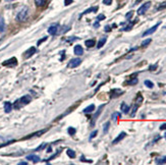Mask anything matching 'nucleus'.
<instances>
[{"label":"nucleus","mask_w":166,"mask_h":165,"mask_svg":"<svg viewBox=\"0 0 166 165\" xmlns=\"http://www.w3.org/2000/svg\"><path fill=\"white\" fill-rule=\"evenodd\" d=\"M106 41H107V38H106V37H102L101 39L99 40V42H98V44H97V48H98V49L102 48L103 46H104V44L106 43Z\"/></svg>","instance_id":"17"},{"label":"nucleus","mask_w":166,"mask_h":165,"mask_svg":"<svg viewBox=\"0 0 166 165\" xmlns=\"http://www.w3.org/2000/svg\"><path fill=\"white\" fill-rule=\"evenodd\" d=\"M46 40H47V37H45V38H43V39H41V40L39 41V42H38V46H39L40 44L43 42V41H46Z\"/></svg>","instance_id":"41"},{"label":"nucleus","mask_w":166,"mask_h":165,"mask_svg":"<svg viewBox=\"0 0 166 165\" xmlns=\"http://www.w3.org/2000/svg\"><path fill=\"white\" fill-rule=\"evenodd\" d=\"M85 45L87 46V47H89V48L94 47V46H95V40H93V39H91V40H86V41H85Z\"/></svg>","instance_id":"20"},{"label":"nucleus","mask_w":166,"mask_h":165,"mask_svg":"<svg viewBox=\"0 0 166 165\" xmlns=\"http://www.w3.org/2000/svg\"><path fill=\"white\" fill-rule=\"evenodd\" d=\"M164 8H166V2H163V3L160 4L159 6L157 7V10H162L164 9Z\"/></svg>","instance_id":"29"},{"label":"nucleus","mask_w":166,"mask_h":165,"mask_svg":"<svg viewBox=\"0 0 166 165\" xmlns=\"http://www.w3.org/2000/svg\"><path fill=\"white\" fill-rule=\"evenodd\" d=\"M160 130H161V131L166 130V123H162V125H160Z\"/></svg>","instance_id":"39"},{"label":"nucleus","mask_w":166,"mask_h":165,"mask_svg":"<svg viewBox=\"0 0 166 165\" xmlns=\"http://www.w3.org/2000/svg\"><path fill=\"white\" fill-rule=\"evenodd\" d=\"M5 29V23H4V18L2 15H0V32H3Z\"/></svg>","instance_id":"21"},{"label":"nucleus","mask_w":166,"mask_h":165,"mask_svg":"<svg viewBox=\"0 0 166 165\" xmlns=\"http://www.w3.org/2000/svg\"><path fill=\"white\" fill-rule=\"evenodd\" d=\"M12 109V104L10 102H4V111L6 113H9Z\"/></svg>","instance_id":"15"},{"label":"nucleus","mask_w":166,"mask_h":165,"mask_svg":"<svg viewBox=\"0 0 166 165\" xmlns=\"http://www.w3.org/2000/svg\"><path fill=\"white\" fill-rule=\"evenodd\" d=\"M81 58H72V59H70V61L69 62V64H67V67L75 68V67L78 66V65L81 64Z\"/></svg>","instance_id":"4"},{"label":"nucleus","mask_w":166,"mask_h":165,"mask_svg":"<svg viewBox=\"0 0 166 165\" xmlns=\"http://www.w3.org/2000/svg\"><path fill=\"white\" fill-rule=\"evenodd\" d=\"M151 42H152V39H150V38H149V39L144 40L143 42H142V44H141V46H142V47H147V46H148Z\"/></svg>","instance_id":"23"},{"label":"nucleus","mask_w":166,"mask_h":165,"mask_svg":"<svg viewBox=\"0 0 166 165\" xmlns=\"http://www.w3.org/2000/svg\"><path fill=\"white\" fill-rule=\"evenodd\" d=\"M28 16H29V8L27 7V6H24L21 9L18 11V13L16 15V21H24L28 18Z\"/></svg>","instance_id":"2"},{"label":"nucleus","mask_w":166,"mask_h":165,"mask_svg":"<svg viewBox=\"0 0 166 165\" xmlns=\"http://www.w3.org/2000/svg\"><path fill=\"white\" fill-rule=\"evenodd\" d=\"M31 100H32L31 96H30V95H24L21 98L18 99V100H16L14 102V104H13V106H14L15 109H20V108H21V107L28 105V104L31 102Z\"/></svg>","instance_id":"1"},{"label":"nucleus","mask_w":166,"mask_h":165,"mask_svg":"<svg viewBox=\"0 0 166 165\" xmlns=\"http://www.w3.org/2000/svg\"><path fill=\"white\" fill-rule=\"evenodd\" d=\"M151 6V2L150 1H148V2H146V3H144L142 6H141L140 8L138 9V15H145V13L147 12V10L150 8Z\"/></svg>","instance_id":"3"},{"label":"nucleus","mask_w":166,"mask_h":165,"mask_svg":"<svg viewBox=\"0 0 166 165\" xmlns=\"http://www.w3.org/2000/svg\"><path fill=\"white\" fill-rule=\"evenodd\" d=\"M58 29H59V27H58V24H52V26H50L48 28V33L50 35H56L57 33H58Z\"/></svg>","instance_id":"7"},{"label":"nucleus","mask_w":166,"mask_h":165,"mask_svg":"<svg viewBox=\"0 0 166 165\" xmlns=\"http://www.w3.org/2000/svg\"><path fill=\"white\" fill-rule=\"evenodd\" d=\"M103 20H105V15H99L97 16V21H103Z\"/></svg>","instance_id":"34"},{"label":"nucleus","mask_w":166,"mask_h":165,"mask_svg":"<svg viewBox=\"0 0 166 165\" xmlns=\"http://www.w3.org/2000/svg\"><path fill=\"white\" fill-rule=\"evenodd\" d=\"M109 125H110V122H106L105 125H104V134H106L109 130Z\"/></svg>","instance_id":"30"},{"label":"nucleus","mask_w":166,"mask_h":165,"mask_svg":"<svg viewBox=\"0 0 166 165\" xmlns=\"http://www.w3.org/2000/svg\"><path fill=\"white\" fill-rule=\"evenodd\" d=\"M142 1V0H136V2H135V4H138V3H140V2Z\"/></svg>","instance_id":"44"},{"label":"nucleus","mask_w":166,"mask_h":165,"mask_svg":"<svg viewBox=\"0 0 166 165\" xmlns=\"http://www.w3.org/2000/svg\"><path fill=\"white\" fill-rule=\"evenodd\" d=\"M94 110H95V105L94 104H91V105H89L88 107H86V108L84 109V112H85V113H91Z\"/></svg>","instance_id":"19"},{"label":"nucleus","mask_w":166,"mask_h":165,"mask_svg":"<svg viewBox=\"0 0 166 165\" xmlns=\"http://www.w3.org/2000/svg\"><path fill=\"white\" fill-rule=\"evenodd\" d=\"M75 128H69V130H67V133H69L70 136H73V134H75Z\"/></svg>","instance_id":"28"},{"label":"nucleus","mask_w":166,"mask_h":165,"mask_svg":"<svg viewBox=\"0 0 166 165\" xmlns=\"http://www.w3.org/2000/svg\"><path fill=\"white\" fill-rule=\"evenodd\" d=\"M132 13H134V12H132V11H129V12L127 13V15H126V18H127V20H129V18H132Z\"/></svg>","instance_id":"38"},{"label":"nucleus","mask_w":166,"mask_h":165,"mask_svg":"<svg viewBox=\"0 0 166 165\" xmlns=\"http://www.w3.org/2000/svg\"><path fill=\"white\" fill-rule=\"evenodd\" d=\"M78 38L77 37H72V39H69L67 41H69V42H72V41H75V40H77Z\"/></svg>","instance_id":"42"},{"label":"nucleus","mask_w":166,"mask_h":165,"mask_svg":"<svg viewBox=\"0 0 166 165\" xmlns=\"http://www.w3.org/2000/svg\"><path fill=\"white\" fill-rule=\"evenodd\" d=\"M160 24H161V21H159V23H157L156 24H155V26H153L152 28H150V29H149V30H147V31L143 34V37H146V36L152 35V34H153V33H155V32H156V30L158 29V27L160 26Z\"/></svg>","instance_id":"5"},{"label":"nucleus","mask_w":166,"mask_h":165,"mask_svg":"<svg viewBox=\"0 0 166 165\" xmlns=\"http://www.w3.org/2000/svg\"><path fill=\"white\" fill-rule=\"evenodd\" d=\"M46 131H47V130H42V131H37V133H34V134H29L28 137L24 138V140H26V139H30V138H33V137H40V136H42V134H44V133H46Z\"/></svg>","instance_id":"13"},{"label":"nucleus","mask_w":166,"mask_h":165,"mask_svg":"<svg viewBox=\"0 0 166 165\" xmlns=\"http://www.w3.org/2000/svg\"><path fill=\"white\" fill-rule=\"evenodd\" d=\"M45 2H46V0H35V3H36L37 6H43V5L45 4Z\"/></svg>","instance_id":"24"},{"label":"nucleus","mask_w":166,"mask_h":165,"mask_svg":"<svg viewBox=\"0 0 166 165\" xmlns=\"http://www.w3.org/2000/svg\"><path fill=\"white\" fill-rule=\"evenodd\" d=\"M94 27H96V28L99 27V23H98V21H97V23H96V24H94Z\"/></svg>","instance_id":"43"},{"label":"nucleus","mask_w":166,"mask_h":165,"mask_svg":"<svg viewBox=\"0 0 166 165\" xmlns=\"http://www.w3.org/2000/svg\"><path fill=\"white\" fill-rule=\"evenodd\" d=\"M110 31H111L110 26H106V27H105V32H110Z\"/></svg>","instance_id":"40"},{"label":"nucleus","mask_w":166,"mask_h":165,"mask_svg":"<svg viewBox=\"0 0 166 165\" xmlns=\"http://www.w3.org/2000/svg\"><path fill=\"white\" fill-rule=\"evenodd\" d=\"M157 68V64H154V65H151L150 67H149V70L150 71H154Z\"/></svg>","instance_id":"36"},{"label":"nucleus","mask_w":166,"mask_h":165,"mask_svg":"<svg viewBox=\"0 0 166 165\" xmlns=\"http://www.w3.org/2000/svg\"><path fill=\"white\" fill-rule=\"evenodd\" d=\"M120 109H121V111L123 112V113L127 114V113H129V106L126 105V104L124 102H122V104L120 105Z\"/></svg>","instance_id":"16"},{"label":"nucleus","mask_w":166,"mask_h":165,"mask_svg":"<svg viewBox=\"0 0 166 165\" xmlns=\"http://www.w3.org/2000/svg\"><path fill=\"white\" fill-rule=\"evenodd\" d=\"M27 160H31L32 162H34V163H37V162L40 161V157L37 155H29L27 156Z\"/></svg>","instance_id":"14"},{"label":"nucleus","mask_w":166,"mask_h":165,"mask_svg":"<svg viewBox=\"0 0 166 165\" xmlns=\"http://www.w3.org/2000/svg\"><path fill=\"white\" fill-rule=\"evenodd\" d=\"M73 51H75V54L78 55V56H80V55H83V53H84V49L81 45H75Z\"/></svg>","instance_id":"12"},{"label":"nucleus","mask_w":166,"mask_h":165,"mask_svg":"<svg viewBox=\"0 0 166 165\" xmlns=\"http://www.w3.org/2000/svg\"><path fill=\"white\" fill-rule=\"evenodd\" d=\"M98 134V131H92L91 134H90V140H92V139H94L95 137H96V134Z\"/></svg>","instance_id":"31"},{"label":"nucleus","mask_w":166,"mask_h":165,"mask_svg":"<svg viewBox=\"0 0 166 165\" xmlns=\"http://www.w3.org/2000/svg\"><path fill=\"white\" fill-rule=\"evenodd\" d=\"M123 94V91L122 90H119V89H113L111 90L110 92V97L111 98H116V97H119L120 95Z\"/></svg>","instance_id":"8"},{"label":"nucleus","mask_w":166,"mask_h":165,"mask_svg":"<svg viewBox=\"0 0 166 165\" xmlns=\"http://www.w3.org/2000/svg\"><path fill=\"white\" fill-rule=\"evenodd\" d=\"M27 162H20V165H26Z\"/></svg>","instance_id":"45"},{"label":"nucleus","mask_w":166,"mask_h":165,"mask_svg":"<svg viewBox=\"0 0 166 165\" xmlns=\"http://www.w3.org/2000/svg\"><path fill=\"white\" fill-rule=\"evenodd\" d=\"M156 163H158V164L166 163V157H163V158H158V159H156Z\"/></svg>","instance_id":"27"},{"label":"nucleus","mask_w":166,"mask_h":165,"mask_svg":"<svg viewBox=\"0 0 166 165\" xmlns=\"http://www.w3.org/2000/svg\"><path fill=\"white\" fill-rule=\"evenodd\" d=\"M16 64H18V60H16L15 57H12V58L8 60H5V61L2 63V65H4V66H14Z\"/></svg>","instance_id":"6"},{"label":"nucleus","mask_w":166,"mask_h":165,"mask_svg":"<svg viewBox=\"0 0 166 165\" xmlns=\"http://www.w3.org/2000/svg\"><path fill=\"white\" fill-rule=\"evenodd\" d=\"M103 3H104L105 5H111L112 0H103Z\"/></svg>","instance_id":"35"},{"label":"nucleus","mask_w":166,"mask_h":165,"mask_svg":"<svg viewBox=\"0 0 166 165\" xmlns=\"http://www.w3.org/2000/svg\"><path fill=\"white\" fill-rule=\"evenodd\" d=\"M137 82H138V79L136 78V79H132V81H129V82H127V84H129V85H136Z\"/></svg>","instance_id":"32"},{"label":"nucleus","mask_w":166,"mask_h":165,"mask_svg":"<svg viewBox=\"0 0 166 165\" xmlns=\"http://www.w3.org/2000/svg\"><path fill=\"white\" fill-rule=\"evenodd\" d=\"M126 134L124 133V131H122V133H120V134H118L117 137H116V139H115V140H113L112 144H113V145H116V144H118L119 142H120V141H122V140H123L124 138H126Z\"/></svg>","instance_id":"10"},{"label":"nucleus","mask_w":166,"mask_h":165,"mask_svg":"<svg viewBox=\"0 0 166 165\" xmlns=\"http://www.w3.org/2000/svg\"><path fill=\"white\" fill-rule=\"evenodd\" d=\"M105 105L104 104H103V105H101L99 107V108H98V111H97V113L94 115L93 116V118H92V122H91V125L92 126H94V125H95V122H96V120H97V118H98V116H99L100 115V113H101V110L103 109V107H104Z\"/></svg>","instance_id":"9"},{"label":"nucleus","mask_w":166,"mask_h":165,"mask_svg":"<svg viewBox=\"0 0 166 165\" xmlns=\"http://www.w3.org/2000/svg\"><path fill=\"white\" fill-rule=\"evenodd\" d=\"M97 10H98V6H95V7H90L89 9H87L85 10L83 13H81V15H88V13L90 12H97Z\"/></svg>","instance_id":"18"},{"label":"nucleus","mask_w":166,"mask_h":165,"mask_svg":"<svg viewBox=\"0 0 166 165\" xmlns=\"http://www.w3.org/2000/svg\"><path fill=\"white\" fill-rule=\"evenodd\" d=\"M5 1H7V2H9V1H14V0H5Z\"/></svg>","instance_id":"46"},{"label":"nucleus","mask_w":166,"mask_h":165,"mask_svg":"<svg viewBox=\"0 0 166 165\" xmlns=\"http://www.w3.org/2000/svg\"><path fill=\"white\" fill-rule=\"evenodd\" d=\"M117 117H120V113H119V112H115V113L112 114V119L113 120H116V118Z\"/></svg>","instance_id":"33"},{"label":"nucleus","mask_w":166,"mask_h":165,"mask_svg":"<svg viewBox=\"0 0 166 165\" xmlns=\"http://www.w3.org/2000/svg\"><path fill=\"white\" fill-rule=\"evenodd\" d=\"M137 23V21H132V23H130L129 26H126V28H123L122 29V31H130V30L132 29V27H134V24Z\"/></svg>","instance_id":"22"},{"label":"nucleus","mask_w":166,"mask_h":165,"mask_svg":"<svg viewBox=\"0 0 166 165\" xmlns=\"http://www.w3.org/2000/svg\"><path fill=\"white\" fill-rule=\"evenodd\" d=\"M66 153H67V155H69V157H70V158H75V151L69 149V150H67Z\"/></svg>","instance_id":"26"},{"label":"nucleus","mask_w":166,"mask_h":165,"mask_svg":"<svg viewBox=\"0 0 166 165\" xmlns=\"http://www.w3.org/2000/svg\"><path fill=\"white\" fill-rule=\"evenodd\" d=\"M72 3V0H64V5H65V6H67V5H69Z\"/></svg>","instance_id":"37"},{"label":"nucleus","mask_w":166,"mask_h":165,"mask_svg":"<svg viewBox=\"0 0 166 165\" xmlns=\"http://www.w3.org/2000/svg\"><path fill=\"white\" fill-rule=\"evenodd\" d=\"M36 51H37L36 48H35V47H31V48L29 49V50H27L26 52H24V57H26V58H29V57H31L33 54L36 53Z\"/></svg>","instance_id":"11"},{"label":"nucleus","mask_w":166,"mask_h":165,"mask_svg":"<svg viewBox=\"0 0 166 165\" xmlns=\"http://www.w3.org/2000/svg\"><path fill=\"white\" fill-rule=\"evenodd\" d=\"M144 84H145V86H146V87L150 88V89H152V88L154 87V84H153V82H152L151 81H149V79H147V81L144 82Z\"/></svg>","instance_id":"25"}]
</instances>
